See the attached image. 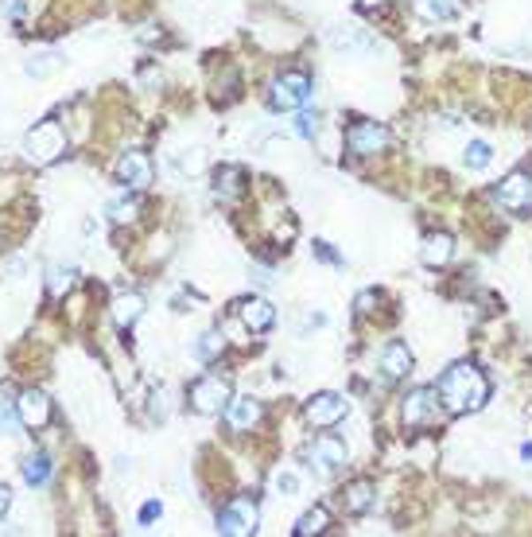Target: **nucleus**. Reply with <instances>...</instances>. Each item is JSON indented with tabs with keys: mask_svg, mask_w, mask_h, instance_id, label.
<instances>
[{
	"mask_svg": "<svg viewBox=\"0 0 532 537\" xmlns=\"http://www.w3.org/2000/svg\"><path fill=\"white\" fill-rule=\"evenodd\" d=\"M308 94H311V78L300 71H288L272 82L269 102H272V110H300V105L308 102Z\"/></svg>",
	"mask_w": 532,
	"mask_h": 537,
	"instance_id": "39448f33",
	"label": "nucleus"
},
{
	"mask_svg": "<svg viewBox=\"0 0 532 537\" xmlns=\"http://www.w3.org/2000/svg\"><path fill=\"white\" fill-rule=\"evenodd\" d=\"M451 253H455V242H451V234H428V238H423V249H420L423 265H431V269L447 265Z\"/></svg>",
	"mask_w": 532,
	"mask_h": 537,
	"instance_id": "2eb2a0df",
	"label": "nucleus"
},
{
	"mask_svg": "<svg viewBox=\"0 0 532 537\" xmlns=\"http://www.w3.org/2000/svg\"><path fill=\"white\" fill-rule=\"evenodd\" d=\"M490 160H494V149H490L486 141H470L467 152H462V164H467L470 172H486Z\"/></svg>",
	"mask_w": 532,
	"mask_h": 537,
	"instance_id": "393cba45",
	"label": "nucleus"
},
{
	"mask_svg": "<svg viewBox=\"0 0 532 537\" xmlns=\"http://www.w3.org/2000/svg\"><path fill=\"white\" fill-rule=\"evenodd\" d=\"M105 211H110V219H113V222H133V219H136V211H141V207H136V199H113Z\"/></svg>",
	"mask_w": 532,
	"mask_h": 537,
	"instance_id": "c85d7f7f",
	"label": "nucleus"
},
{
	"mask_svg": "<svg viewBox=\"0 0 532 537\" xmlns=\"http://www.w3.org/2000/svg\"><path fill=\"white\" fill-rule=\"evenodd\" d=\"M0 428H4V433L24 428V421H19V413H16V402H0Z\"/></svg>",
	"mask_w": 532,
	"mask_h": 537,
	"instance_id": "c756f323",
	"label": "nucleus"
},
{
	"mask_svg": "<svg viewBox=\"0 0 532 537\" xmlns=\"http://www.w3.org/2000/svg\"><path fill=\"white\" fill-rule=\"evenodd\" d=\"M117 183H125V188H133V191H144L148 183H152V160L136 149L125 152L121 160H117Z\"/></svg>",
	"mask_w": 532,
	"mask_h": 537,
	"instance_id": "9d476101",
	"label": "nucleus"
},
{
	"mask_svg": "<svg viewBox=\"0 0 532 537\" xmlns=\"http://www.w3.org/2000/svg\"><path fill=\"white\" fill-rule=\"evenodd\" d=\"M257 522H261V510H257V502H253V499H233L218 514V530L225 537H249V533H257Z\"/></svg>",
	"mask_w": 532,
	"mask_h": 537,
	"instance_id": "7ed1b4c3",
	"label": "nucleus"
},
{
	"mask_svg": "<svg viewBox=\"0 0 532 537\" xmlns=\"http://www.w3.org/2000/svg\"><path fill=\"white\" fill-rule=\"evenodd\" d=\"M381 370H385L389 382H397V378H404L412 370V350L404 343H389L385 350H381Z\"/></svg>",
	"mask_w": 532,
	"mask_h": 537,
	"instance_id": "f3484780",
	"label": "nucleus"
},
{
	"mask_svg": "<svg viewBox=\"0 0 532 537\" xmlns=\"http://www.w3.org/2000/svg\"><path fill=\"white\" fill-rule=\"evenodd\" d=\"M71 285H74V269L71 265H55L51 272H47V292H51V296H66Z\"/></svg>",
	"mask_w": 532,
	"mask_h": 537,
	"instance_id": "a878e982",
	"label": "nucleus"
},
{
	"mask_svg": "<svg viewBox=\"0 0 532 537\" xmlns=\"http://www.w3.org/2000/svg\"><path fill=\"white\" fill-rule=\"evenodd\" d=\"M51 71H58V55H55V51L32 55V63H27V74H32V78H47Z\"/></svg>",
	"mask_w": 532,
	"mask_h": 537,
	"instance_id": "cd10ccee",
	"label": "nucleus"
},
{
	"mask_svg": "<svg viewBox=\"0 0 532 537\" xmlns=\"http://www.w3.org/2000/svg\"><path fill=\"white\" fill-rule=\"evenodd\" d=\"M24 479L32 487H43L47 479H51V460H47V452H35L24 460Z\"/></svg>",
	"mask_w": 532,
	"mask_h": 537,
	"instance_id": "b1692460",
	"label": "nucleus"
},
{
	"mask_svg": "<svg viewBox=\"0 0 532 537\" xmlns=\"http://www.w3.org/2000/svg\"><path fill=\"white\" fill-rule=\"evenodd\" d=\"M361 8H377V4H385V0H358Z\"/></svg>",
	"mask_w": 532,
	"mask_h": 537,
	"instance_id": "c9c22d12",
	"label": "nucleus"
},
{
	"mask_svg": "<svg viewBox=\"0 0 532 537\" xmlns=\"http://www.w3.org/2000/svg\"><path fill=\"white\" fill-rule=\"evenodd\" d=\"M141 316H144V296H136V292H121V296L113 300V324L117 327H133Z\"/></svg>",
	"mask_w": 532,
	"mask_h": 537,
	"instance_id": "a211bd4d",
	"label": "nucleus"
},
{
	"mask_svg": "<svg viewBox=\"0 0 532 537\" xmlns=\"http://www.w3.org/2000/svg\"><path fill=\"white\" fill-rule=\"evenodd\" d=\"M439 409V394L431 386H420L404 397V425H428Z\"/></svg>",
	"mask_w": 532,
	"mask_h": 537,
	"instance_id": "f8f14e48",
	"label": "nucleus"
},
{
	"mask_svg": "<svg viewBox=\"0 0 532 537\" xmlns=\"http://www.w3.org/2000/svg\"><path fill=\"white\" fill-rule=\"evenodd\" d=\"M346 144H350V152H358V156L385 152L389 149V129L377 125V121H358V125L346 129Z\"/></svg>",
	"mask_w": 532,
	"mask_h": 537,
	"instance_id": "0eeeda50",
	"label": "nucleus"
},
{
	"mask_svg": "<svg viewBox=\"0 0 532 537\" xmlns=\"http://www.w3.org/2000/svg\"><path fill=\"white\" fill-rule=\"evenodd\" d=\"M346 397L342 394H315L311 402H308V421L315 428H331V425H338L342 417H346Z\"/></svg>",
	"mask_w": 532,
	"mask_h": 537,
	"instance_id": "1a4fd4ad",
	"label": "nucleus"
},
{
	"mask_svg": "<svg viewBox=\"0 0 532 537\" xmlns=\"http://www.w3.org/2000/svg\"><path fill=\"white\" fill-rule=\"evenodd\" d=\"M331 525V514L327 506H315V510H308L300 522H295V537H311V533H323Z\"/></svg>",
	"mask_w": 532,
	"mask_h": 537,
	"instance_id": "5701e85b",
	"label": "nucleus"
},
{
	"mask_svg": "<svg viewBox=\"0 0 532 537\" xmlns=\"http://www.w3.org/2000/svg\"><path fill=\"white\" fill-rule=\"evenodd\" d=\"M238 319L249 331H269L272 319H276V308L264 296H249V300H241V304H238Z\"/></svg>",
	"mask_w": 532,
	"mask_h": 537,
	"instance_id": "4468645a",
	"label": "nucleus"
},
{
	"mask_svg": "<svg viewBox=\"0 0 532 537\" xmlns=\"http://www.w3.org/2000/svg\"><path fill=\"white\" fill-rule=\"evenodd\" d=\"M261 421V402L257 397H230V405H225V425L233 428V433H249L253 425Z\"/></svg>",
	"mask_w": 532,
	"mask_h": 537,
	"instance_id": "ddd939ff",
	"label": "nucleus"
},
{
	"mask_svg": "<svg viewBox=\"0 0 532 537\" xmlns=\"http://www.w3.org/2000/svg\"><path fill=\"white\" fill-rule=\"evenodd\" d=\"M175 164H179V172H199L202 168V149H183L179 156H175Z\"/></svg>",
	"mask_w": 532,
	"mask_h": 537,
	"instance_id": "7c9ffc66",
	"label": "nucleus"
},
{
	"mask_svg": "<svg viewBox=\"0 0 532 537\" xmlns=\"http://www.w3.org/2000/svg\"><path fill=\"white\" fill-rule=\"evenodd\" d=\"M436 394H439V402H443L447 413L462 417V413H475V409L486 405L490 382H486V374H482L475 363H455L447 374L439 378Z\"/></svg>",
	"mask_w": 532,
	"mask_h": 537,
	"instance_id": "f257e3e1",
	"label": "nucleus"
},
{
	"mask_svg": "<svg viewBox=\"0 0 532 537\" xmlns=\"http://www.w3.org/2000/svg\"><path fill=\"white\" fill-rule=\"evenodd\" d=\"M373 300H377V292H361V296H358V316H366V311L373 308Z\"/></svg>",
	"mask_w": 532,
	"mask_h": 537,
	"instance_id": "72a5a7b5",
	"label": "nucleus"
},
{
	"mask_svg": "<svg viewBox=\"0 0 532 537\" xmlns=\"http://www.w3.org/2000/svg\"><path fill=\"white\" fill-rule=\"evenodd\" d=\"M315 129H319V117H315L311 110H303L300 117H295V133L300 136H315Z\"/></svg>",
	"mask_w": 532,
	"mask_h": 537,
	"instance_id": "2f4dec72",
	"label": "nucleus"
},
{
	"mask_svg": "<svg viewBox=\"0 0 532 537\" xmlns=\"http://www.w3.org/2000/svg\"><path fill=\"white\" fill-rule=\"evenodd\" d=\"M498 203L505 211H513V214L532 211V175L528 172L505 175V180H501V188H498Z\"/></svg>",
	"mask_w": 532,
	"mask_h": 537,
	"instance_id": "6e6552de",
	"label": "nucleus"
},
{
	"mask_svg": "<svg viewBox=\"0 0 532 537\" xmlns=\"http://www.w3.org/2000/svg\"><path fill=\"white\" fill-rule=\"evenodd\" d=\"M269 487H272L276 499H292V495H300V475H295V472H276Z\"/></svg>",
	"mask_w": 532,
	"mask_h": 537,
	"instance_id": "bb28decb",
	"label": "nucleus"
},
{
	"mask_svg": "<svg viewBox=\"0 0 532 537\" xmlns=\"http://www.w3.org/2000/svg\"><path fill=\"white\" fill-rule=\"evenodd\" d=\"M412 8H416V16L431 19V24L455 16V0H412Z\"/></svg>",
	"mask_w": 532,
	"mask_h": 537,
	"instance_id": "412c9836",
	"label": "nucleus"
},
{
	"mask_svg": "<svg viewBox=\"0 0 532 537\" xmlns=\"http://www.w3.org/2000/svg\"><path fill=\"white\" fill-rule=\"evenodd\" d=\"M222 347H225L222 331H202L199 343H194V358H199V363H214V358L222 355Z\"/></svg>",
	"mask_w": 532,
	"mask_h": 537,
	"instance_id": "4be33fe9",
	"label": "nucleus"
},
{
	"mask_svg": "<svg viewBox=\"0 0 532 537\" xmlns=\"http://www.w3.org/2000/svg\"><path fill=\"white\" fill-rule=\"evenodd\" d=\"M303 460H308L319 475H331L346 464V448H342V441H334V436H315V444H308Z\"/></svg>",
	"mask_w": 532,
	"mask_h": 537,
	"instance_id": "423d86ee",
	"label": "nucleus"
},
{
	"mask_svg": "<svg viewBox=\"0 0 532 537\" xmlns=\"http://www.w3.org/2000/svg\"><path fill=\"white\" fill-rule=\"evenodd\" d=\"M66 152V133L58 121H39L32 133H27L24 141V156L35 164V168H47V164H55L58 156Z\"/></svg>",
	"mask_w": 532,
	"mask_h": 537,
	"instance_id": "f03ea898",
	"label": "nucleus"
},
{
	"mask_svg": "<svg viewBox=\"0 0 532 537\" xmlns=\"http://www.w3.org/2000/svg\"><path fill=\"white\" fill-rule=\"evenodd\" d=\"M230 405V382L225 378H199V382L191 386V409L202 417H214L222 413V409Z\"/></svg>",
	"mask_w": 532,
	"mask_h": 537,
	"instance_id": "20e7f679",
	"label": "nucleus"
},
{
	"mask_svg": "<svg viewBox=\"0 0 532 537\" xmlns=\"http://www.w3.org/2000/svg\"><path fill=\"white\" fill-rule=\"evenodd\" d=\"M373 502H377V487H373V483L358 479V483H350V487H346V510L366 514Z\"/></svg>",
	"mask_w": 532,
	"mask_h": 537,
	"instance_id": "6ab92c4d",
	"label": "nucleus"
},
{
	"mask_svg": "<svg viewBox=\"0 0 532 537\" xmlns=\"http://www.w3.org/2000/svg\"><path fill=\"white\" fill-rule=\"evenodd\" d=\"M334 43H338V47H346V51H373V47H377V39L366 35V32H361V27L346 24V32H334Z\"/></svg>",
	"mask_w": 532,
	"mask_h": 537,
	"instance_id": "aec40b11",
	"label": "nucleus"
},
{
	"mask_svg": "<svg viewBox=\"0 0 532 537\" xmlns=\"http://www.w3.org/2000/svg\"><path fill=\"white\" fill-rule=\"evenodd\" d=\"M16 413H19V421H24V428H43L51 421V397L39 394V389H24V394L16 397Z\"/></svg>",
	"mask_w": 532,
	"mask_h": 537,
	"instance_id": "9b49d317",
	"label": "nucleus"
},
{
	"mask_svg": "<svg viewBox=\"0 0 532 537\" xmlns=\"http://www.w3.org/2000/svg\"><path fill=\"white\" fill-rule=\"evenodd\" d=\"M241 168H233V164H225V168L214 172V199L222 203H238L241 199Z\"/></svg>",
	"mask_w": 532,
	"mask_h": 537,
	"instance_id": "dca6fc26",
	"label": "nucleus"
},
{
	"mask_svg": "<svg viewBox=\"0 0 532 537\" xmlns=\"http://www.w3.org/2000/svg\"><path fill=\"white\" fill-rule=\"evenodd\" d=\"M8 506H12V491H8V487H0V518L8 514Z\"/></svg>",
	"mask_w": 532,
	"mask_h": 537,
	"instance_id": "f704fd0d",
	"label": "nucleus"
},
{
	"mask_svg": "<svg viewBox=\"0 0 532 537\" xmlns=\"http://www.w3.org/2000/svg\"><path fill=\"white\" fill-rule=\"evenodd\" d=\"M160 514H163V506H160V502H148L144 510H141V525H152L156 518H160Z\"/></svg>",
	"mask_w": 532,
	"mask_h": 537,
	"instance_id": "473e14b6",
	"label": "nucleus"
}]
</instances>
